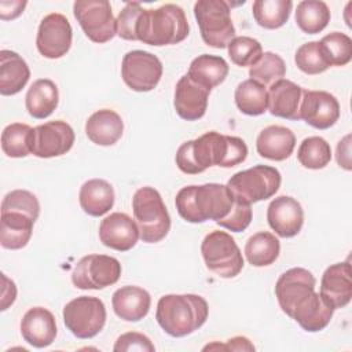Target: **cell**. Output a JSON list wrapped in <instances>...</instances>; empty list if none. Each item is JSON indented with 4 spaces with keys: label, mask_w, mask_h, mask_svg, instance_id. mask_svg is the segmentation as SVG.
<instances>
[{
    "label": "cell",
    "mask_w": 352,
    "mask_h": 352,
    "mask_svg": "<svg viewBox=\"0 0 352 352\" xmlns=\"http://www.w3.org/2000/svg\"><path fill=\"white\" fill-rule=\"evenodd\" d=\"M286 74V65L283 59L271 51L263 52L260 59L249 67V76L252 80L260 82L264 87H270L278 80H282Z\"/></svg>",
    "instance_id": "38"
},
{
    "label": "cell",
    "mask_w": 352,
    "mask_h": 352,
    "mask_svg": "<svg viewBox=\"0 0 352 352\" xmlns=\"http://www.w3.org/2000/svg\"><path fill=\"white\" fill-rule=\"evenodd\" d=\"M32 132H33V128L29 126L28 124L14 122L7 125L1 132L3 153L11 158H22L30 154Z\"/></svg>",
    "instance_id": "36"
},
{
    "label": "cell",
    "mask_w": 352,
    "mask_h": 352,
    "mask_svg": "<svg viewBox=\"0 0 352 352\" xmlns=\"http://www.w3.org/2000/svg\"><path fill=\"white\" fill-rule=\"evenodd\" d=\"M228 74V63L217 55L202 54L190 63L187 76L206 89L220 85Z\"/></svg>",
    "instance_id": "31"
},
{
    "label": "cell",
    "mask_w": 352,
    "mask_h": 352,
    "mask_svg": "<svg viewBox=\"0 0 352 352\" xmlns=\"http://www.w3.org/2000/svg\"><path fill=\"white\" fill-rule=\"evenodd\" d=\"M194 15L204 43L213 48H226L235 37L228 3L223 0H198Z\"/></svg>",
    "instance_id": "7"
},
{
    "label": "cell",
    "mask_w": 352,
    "mask_h": 352,
    "mask_svg": "<svg viewBox=\"0 0 352 352\" xmlns=\"http://www.w3.org/2000/svg\"><path fill=\"white\" fill-rule=\"evenodd\" d=\"M34 219L22 212H1L0 220V243L4 249L18 250L30 241Z\"/></svg>",
    "instance_id": "27"
},
{
    "label": "cell",
    "mask_w": 352,
    "mask_h": 352,
    "mask_svg": "<svg viewBox=\"0 0 352 352\" xmlns=\"http://www.w3.org/2000/svg\"><path fill=\"white\" fill-rule=\"evenodd\" d=\"M333 314L334 308L324 300V297L320 293L312 292L296 305L292 319H294L302 330L316 333L330 323Z\"/></svg>",
    "instance_id": "22"
},
{
    "label": "cell",
    "mask_w": 352,
    "mask_h": 352,
    "mask_svg": "<svg viewBox=\"0 0 352 352\" xmlns=\"http://www.w3.org/2000/svg\"><path fill=\"white\" fill-rule=\"evenodd\" d=\"M279 253V239L268 231H258L253 234L245 245L246 260L254 267H267L275 263Z\"/></svg>",
    "instance_id": "32"
},
{
    "label": "cell",
    "mask_w": 352,
    "mask_h": 352,
    "mask_svg": "<svg viewBox=\"0 0 352 352\" xmlns=\"http://www.w3.org/2000/svg\"><path fill=\"white\" fill-rule=\"evenodd\" d=\"M224 351H254V345L250 342L249 338L238 336L232 337L223 345Z\"/></svg>",
    "instance_id": "49"
},
{
    "label": "cell",
    "mask_w": 352,
    "mask_h": 352,
    "mask_svg": "<svg viewBox=\"0 0 352 352\" xmlns=\"http://www.w3.org/2000/svg\"><path fill=\"white\" fill-rule=\"evenodd\" d=\"M320 48L330 66H345L352 59V40L348 34L333 32L320 41Z\"/></svg>",
    "instance_id": "39"
},
{
    "label": "cell",
    "mask_w": 352,
    "mask_h": 352,
    "mask_svg": "<svg viewBox=\"0 0 352 352\" xmlns=\"http://www.w3.org/2000/svg\"><path fill=\"white\" fill-rule=\"evenodd\" d=\"M1 279L4 283L3 294H1V311H6L8 305H11L15 301L16 297V287L12 280H10L4 274H1Z\"/></svg>",
    "instance_id": "48"
},
{
    "label": "cell",
    "mask_w": 352,
    "mask_h": 352,
    "mask_svg": "<svg viewBox=\"0 0 352 352\" xmlns=\"http://www.w3.org/2000/svg\"><path fill=\"white\" fill-rule=\"evenodd\" d=\"M59 92L56 84L50 78L36 80L26 92L25 104L33 118H47L58 107Z\"/></svg>",
    "instance_id": "30"
},
{
    "label": "cell",
    "mask_w": 352,
    "mask_h": 352,
    "mask_svg": "<svg viewBox=\"0 0 352 352\" xmlns=\"http://www.w3.org/2000/svg\"><path fill=\"white\" fill-rule=\"evenodd\" d=\"M22 212L37 220L40 214V204L34 194L26 190H12L3 198L1 212Z\"/></svg>",
    "instance_id": "42"
},
{
    "label": "cell",
    "mask_w": 352,
    "mask_h": 352,
    "mask_svg": "<svg viewBox=\"0 0 352 352\" xmlns=\"http://www.w3.org/2000/svg\"><path fill=\"white\" fill-rule=\"evenodd\" d=\"M73 14L85 36L94 43H107L117 34L111 6L106 0L74 1Z\"/></svg>",
    "instance_id": "10"
},
{
    "label": "cell",
    "mask_w": 352,
    "mask_h": 352,
    "mask_svg": "<svg viewBox=\"0 0 352 352\" xmlns=\"http://www.w3.org/2000/svg\"><path fill=\"white\" fill-rule=\"evenodd\" d=\"M315 276L305 268L294 267L285 271L275 285V296L282 311L292 318L296 305L315 292Z\"/></svg>",
    "instance_id": "15"
},
{
    "label": "cell",
    "mask_w": 352,
    "mask_h": 352,
    "mask_svg": "<svg viewBox=\"0 0 352 352\" xmlns=\"http://www.w3.org/2000/svg\"><path fill=\"white\" fill-rule=\"evenodd\" d=\"M135 221L140 239L146 243L162 241L170 230V217L161 194L150 186L136 190L132 198Z\"/></svg>",
    "instance_id": "5"
},
{
    "label": "cell",
    "mask_w": 352,
    "mask_h": 352,
    "mask_svg": "<svg viewBox=\"0 0 352 352\" xmlns=\"http://www.w3.org/2000/svg\"><path fill=\"white\" fill-rule=\"evenodd\" d=\"M296 146L294 133L282 125H270L264 128L256 139L257 153L271 161H283L289 158Z\"/></svg>",
    "instance_id": "25"
},
{
    "label": "cell",
    "mask_w": 352,
    "mask_h": 352,
    "mask_svg": "<svg viewBox=\"0 0 352 352\" xmlns=\"http://www.w3.org/2000/svg\"><path fill=\"white\" fill-rule=\"evenodd\" d=\"M349 140L351 135H346L342 140L338 142L337 144V162L341 168L351 170V150H349Z\"/></svg>",
    "instance_id": "47"
},
{
    "label": "cell",
    "mask_w": 352,
    "mask_h": 352,
    "mask_svg": "<svg viewBox=\"0 0 352 352\" xmlns=\"http://www.w3.org/2000/svg\"><path fill=\"white\" fill-rule=\"evenodd\" d=\"M280 182L282 176L276 168L256 165L232 175L227 182V187L238 202L252 205L275 195Z\"/></svg>",
    "instance_id": "6"
},
{
    "label": "cell",
    "mask_w": 352,
    "mask_h": 352,
    "mask_svg": "<svg viewBox=\"0 0 352 352\" xmlns=\"http://www.w3.org/2000/svg\"><path fill=\"white\" fill-rule=\"evenodd\" d=\"M227 50L232 63L241 67H245V66L250 67L260 59L263 54V47L260 41L249 36L234 37L228 43Z\"/></svg>",
    "instance_id": "40"
},
{
    "label": "cell",
    "mask_w": 352,
    "mask_h": 352,
    "mask_svg": "<svg viewBox=\"0 0 352 352\" xmlns=\"http://www.w3.org/2000/svg\"><path fill=\"white\" fill-rule=\"evenodd\" d=\"M209 307L197 294H165L157 302L155 319L172 337H186L198 330L208 319Z\"/></svg>",
    "instance_id": "3"
},
{
    "label": "cell",
    "mask_w": 352,
    "mask_h": 352,
    "mask_svg": "<svg viewBox=\"0 0 352 352\" xmlns=\"http://www.w3.org/2000/svg\"><path fill=\"white\" fill-rule=\"evenodd\" d=\"M74 139V131L66 121H48L33 128L30 150L38 158L59 157L73 147Z\"/></svg>",
    "instance_id": "13"
},
{
    "label": "cell",
    "mask_w": 352,
    "mask_h": 352,
    "mask_svg": "<svg viewBox=\"0 0 352 352\" xmlns=\"http://www.w3.org/2000/svg\"><path fill=\"white\" fill-rule=\"evenodd\" d=\"M234 99L239 111L248 116H261L268 109L267 87L252 78L238 84Z\"/></svg>",
    "instance_id": "33"
},
{
    "label": "cell",
    "mask_w": 352,
    "mask_h": 352,
    "mask_svg": "<svg viewBox=\"0 0 352 352\" xmlns=\"http://www.w3.org/2000/svg\"><path fill=\"white\" fill-rule=\"evenodd\" d=\"M56 322L54 315L43 307H33L21 320V334L23 340L34 348H45L55 341Z\"/></svg>",
    "instance_id": "21"
},
{
    "label": "cell",
    "mask_w": 352,
    "mask_h": 352,
    "mask_svg": "<svg viewBox=\"0 0 352 352\" xmlns=\"http://www.w3.org/2000/svg\"><path fill=\"white\" fill-rule=\"evenodd\" d=\"M190 32L182 7L164 4L155 10H143L136 23V40L148 45H170L183 41Z\"/></svg>",
    "instance_id": "4"
},
{
    "label": "cell",
    "mask_w": 352,
    "mask_h": 352,
    "mask_svg": "<svg viewBox=\"0 0 352 352\" xmlns=\"http://www.w3.org/2000/svg\"><path fill=\"white\" fill-rule=\"evenodd\" d=\"M210 91L191 80L187 74L182 76L175 88L173 106L177 116L186 121H197L206 113Z\"/></svg>",
    "instance_id": "19"
},
{
    "label": "cell",
    "mask_w": 352,
    "mask_h": 352,
    "mask_svg": "<svg viewBox=\"0 0 352 352\" xmlns=\"http://www.w3.org/2000/svg\"><path fill=\"white\" fill-rule=\"evenodd\" d=\"M292 8L293 3L290 0H256L252 12L261 28L278 29L289 21Z\"/></svg>",
    "instance_id": "35"
},
{
    "label": "cell",
    "mask_w": 352,
    "mask_h": 352,
    "mask_svg": "<svg viewBox=\"0 0 352 352\" xmlns=\"http://www.w3.org/2000/svg\"><path fill=\"white\" fill-rule=\"evenodd\" d=\"M121 264L107 254H88L80 258L72 272V282L82 290H100L117 283Z\"/></svg>",
    "instance_id": "11"
},
{
    "label": "cell",
    "mask_w": 352,
    "mask_h": 352,
    "mask_svg": "<svg viewBox=\"0 0 352 352\" xmlns=\"http://www.w3.org/2000/svg\"><path fill=\"white\" fill-rule=\"evenodd\" d=\"M139 238L138 224L126 213L114 212L100 221L99 239L110 249L128 252L136 245Z\"/></svg>",
    "instance_id": "17"
},
{
    "label": "cell",
    "mask_w": 352,
    "mask_h": 352,
    "mask_svg": "<svg viewBox=\"0 0 352 352\" xmlns=\"http://www.w3.org/2000/svg\"><path fill=\"white\" fill-rule=\"evenodd\" d=\"M113 349L116 352H124V351H140V352H154L155 346L153 345L151 340L138 331H128L121 334Z\"/></svg>",
    "instance_id": "45"
},
{
    "label": "cell",
    "mask_w": 352,
    "mask_h": 352,
    "mask_svg": "<svg viewBox=\"0 0 352 352\" xmlns=\"http://www.w3.org/2000/svg\"><path fill=\"white\" fill-rule=\"evenodd\" d=\"M111 305L118 318L126 322H139L150 311V293L139 286H122L111 297Z\"/></svg>",
    "instance_id": "24"
},
{
    "label": "cell",
    "mask_w": 352,
    "mask_h": 352,
    "mask_svg": "<svg viewBox=\"0 0 352 352\" xmlns=\"http://www.w3.org/2000/svg\"><path fill=\"white\" fill-rule=\"evenodd\" d=\"M162 76V63L151 52L133 50L124 55L121 77L124 82L136 92L154 89Z\"/></svg>",
    "instance_id": "12"
},
{
    "label": "cell",
    "mask_w": 352,
    "mask_h": 352,
    "mask_svg": "<svg viewBox=\"0 0 352 352\" xmlns=\"http://www.w3.org/2000/svg\"><path fill=\"white\" fill-rule=\"evenodd\" d=\"M330 22V10L322 0H304L297 4L296 23L307 34L320 33Z\"/></svg>",
    "instance_id": "34"
},
{
    "label": "cell",
    "mask_w": 352,
    "mask_h": 352,
    "mask_svg": "<svg viewBox=\"0 0 352 352\" xmlns=\"http://www.w3.org/2000/svg\"><path fill=\"white\" fill-rule=\"evenodd\" d=\"M340 118V103L327 91H302L300 120L316 129H329Z\"/></svg>",
    "instance_id": "16"
},
{
    "label": "cell",
    "mask_w": 352,
    "mask_h": 352,
    "mask_svg": "<svg viewBox=\"0 0 352 352\" xmlns=\"http://www.w3.org/2000/svg\"><path fill=\"white\" fill-rule=\"evenodd\" d=\"M124 132V122L118 113L110 109H102L89 116L85 122L88 139L98 146H113Z\"/></svg>",
    "instance_id": "26"
},
{
    "label": "cell",
    "mask_w": 352,
    "mask_h": 352,
    "mask_svg": "<svg viewBox=\"0 0 352 352\" xmlns=\"http://www.w3.org/2000/svg\"><path fill=\"white\" fill-rule=\"evenodd\" d=\"M201 253L206 268L220 278H234L243 268L242 253L226 231L209 232L201 243Z\"/></svg>",
    "instance_id": "8"
},
{
    "label": "cell",
    "mask_w": 352,
    "mask_h": 352,
    "mask_svg": "<svg viewBox=\"0 0 352 352\" xmlns=\"http://www.w3.org/2000/svg\"><path fill=\"white\" fill-rule=\"evenodd\" d=\"M298 162L308 169H323L331 160V147L320 136L305 138L297 150Z\"/></svg>",
    "instance_id": "37"
},
{
    "label": "cell",
    "mask_w": 352,
    "mask_h": 352,
    "mask_svg": "<svg viewBox=\"0 0 352 352\" xmlns=\"http://www.w3.org/2000/svg\"><path fill=\"white\" fill-rule=\"evenodd\" d=\"M26 7V1H19V0H1L0 1V18L3 21H10L15 19L19 16Z\"/></svg>",
    "instance_id": "46"
},
{
    "label": "cell",
    "mask_w": 352,
    "mask_h": 352,
    "mask_svg": "<svg viewBox=\"0 0 352 352\" xmlns=\"http://www.w3.org/2000/svg\"><path fill=\"white\" fill-rule=\"evenodd\" d=\"M270 227L282 238L296 236L304 224V210L297 199L280 195L271 201L267 209Z\"/></svg>",
    "instance_id": "18"
},
{
    "label": "cell",
    "mask_w": 352,
    "mask_h": 352,
    "mask_svg": "<svg viewBox=\"0 0 352 352\" xmlns=\"http://www.w3.org/2000/svg\"><path fill=\"white\" fill-rule=\"evenodd\" d=\"M72 38L73 30L69 19L59 12H52L40 22L36 45L44 58L58 59L69 52Z\"/></svg>",
    "instance_id": "14"
},
{
    "label": "cell",
    "mask_w": 352,
    "mask_h": 352,
    "mask_svg": "<svg viewBox=\"0 0 352 352\" xmlns=\"http://www.w3.org/2000/svg\"><path fill=\"white\" fill-rule=\"evenodd\" d=\"M248 157L246 143L236 136L210 131L202 136L184 142L176 153L177 168L187 175H198L209 166L232 168Z\"/></svg>",
    "instance_id": "1"
},
{
    "label": "cell",
    "mask_w": 352,
    "mask_h": 352,
    "mask_svg": "<svg viewBox=\"0 0 352 352\" xmlns=\"http://www.w3.org/2000/svg\"><path fill=\"white\" fill-rule=\"evenodd\" d=\"M175 204L182 219L188 223H204L206 220L217 223L228 216L235 198L227 184L206 183L183 187L176 194Z\"/></svg>",
    "instance_id": "2"
},
{
    "label": "cell",
    "mask_w": 352,
    "mask_h": 352,
    "mask_svg": "<svg viewBox=\"0 0 352 352\" xmlns=\"http://www.w3.org/2000/svg\"><path fill=\"white\" fill-rule=\"evenodd\" d=\"M81 209L94 217L106 214L114 205V190L103 179L87 180L78 192Z\"/></svg>",
    "instance_id": "29"
},
{
    "label": "cell",
    "mask_w": 352,
    "mask_h": 352,
    "mask_svg": "<svg viewBox=\"0 0 352 352\" xmlns=\"http://www.w3.org/2000/svg\"><path fill=\"white\" fill-rule=\"evenodd\" d=\"M294 62L305 74H319L330 67L319 41H309L298 47L294 55Z\"/></svg>",
    "instance_id": "41"
},
{
    "label": "cell",
    "mask_w": 352,
    "mask_h": 352,
    "mask_svg": "<svg viewBox=\"0 0 352 352\" xmlns=\"http://www.w3.org/2000/svg\"><path fill=\"white\" fill-rule=\"evenodd\" d=\"M252 216H253V213H252L250 205L241 204L235 199V204H234L231 212L228 213V216L224 217L223 220L217 221V224L230 231L241 232L249 227V224L252 221Z\"/></svg>",
    "instance_id": "44"
},
{
    "label": "cell",
    "mask_w": 352,
    "mask_h": 352,
    "mask_svg": "<svg viewBox=\"0 0 352 352\" xmlns=\"http://www.w3.org/2000/svg\"><path fill=\"white\" fill-rule=\"evenodd\" d=\"M144 8H142L140 3L132 1L126 3L124 8L120 11L116 23H117V34L124 40L136 41V23L139 16Z\"/></svg>",
    "instance_id": "43"
},
{
    "label": "cell",
    "mask_w": 352,
    "mask_h": 352,
    "mask_svg": "<svg viewBox=\"0 0 352 352\" xmlns=\"http://www.w3.org/2000/svg\"><path fill=\"white\" fill-rule=\"evenodd\" d=\"M302 88L296 82L282 78L268 88V109L275 117L300 120V103Z\"/></svg>",
    "instance_id": "23"
},
{
    "label": "cell",
    "mask_w": 352,
    "mask_h": 352,
    "mask_svg": "<svg viewBox=\"0 0 352 352\" xmlns=\"http://www.w3.org/2000/svg\"><path fill=\"white\" fill-rule=\"evenodd\" d=\"M334 308H344L352 298V272L348 261L336 263L326 268L320 280V292Z\"/></svg>",
    "instance_id": "20"
},
{
    "label": "cell",
    "mask_w": 352,
    "mask_h": 352,
    "mask_svg": "<svg viewBox=\"0 0 352 352\" xmlns=\"http://www.w3.org/2000/svg\"><path fill=\"white\" fill-rule=\"evenodd\" d=\"M63 322L70 333L81 340H88L100 333L106 323V307L94 296H80L63 307Z\"/></svg>",
    "instance_id": "9"
},
{
    "label": "cell",
    "mask_w": 352,
    "mask_h": 352,
    "mask_svg": "<svg viewBox=\"0 0 352 352\" xmlns=\"http://www.w3.org/2000/svg\"><path fill=\"white\" fill-rule=\"evenodd\" d=\"M30 78V69L25 59L14 51H0V94L10 96L25 88Z\"/></svg>",
    "instance_id": "28"
}]
</instances>
